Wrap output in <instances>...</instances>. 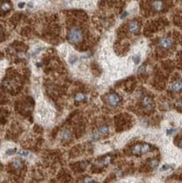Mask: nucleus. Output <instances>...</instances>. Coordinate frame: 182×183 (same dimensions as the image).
Instances as JSON below:
<instances>
[{
    "mask_svg": "<svg viewBox=\"0 0 182 183\" xmlns=\"http://www.w3.org/2000/svg\"><path fill=\"white\" fill-rule=\"evenodd\" d=\"M68 39L71 43L77 44L80 42L83 39V32L79 28L74 27V28L71 29L70 31L68 32Z\"/></svg>",
    "mask_w": 182,
    "mask_h": 183,
    "instance_id": "1",
    "label": "nucleus"
},
{
    "mask_svg": "<svg viewBox=\"0 0 182 183\" xmlns=\"http://www.w3.org/2000/svg\"><path fill=\"white\" fill-rule=\"evenodd\" d=\"M120 100H121V98L119 97L118 95L110 94L109 96H107V103L109 104L110 106H115L118 105V103L120 102Z\"/></svg>",
    "mask_w": 182,
    "mask_h": 183,
    "instance_id": "2",
    "label": "nucleus"
},
{
    "mask_svg": "<svg viewBox=\"0 0 182 183\" xmlns=\"http://www.w3.org/2000/svg\"><path fill=\"white\" fill-rule=\"evenodd\" d=\"M160 46L162 47L163 48H165V49H168V48H169L170 47L172 46L173 44V41L171 40V38L169 37H164V38H162L160 40Z\"/></svg>",
    "mask_w": 182,
    "mask_h": 183,
    "instance_id": "3",
    "label": "nucleus"
},
{
    "mask_svg": "<svg viewBox=\"0 0 182 183\" xmlns=\"http://www.w3.org/2000/svg\"><path fill=\"white\" fill-rule=\"evenodd\" d=\"M128 28L132 33H137L139 31V25L137 21H131L128 25Z\"/></svg>",
    "mask_w": 182,
    "mask_h": 183,
    "instance_id": "4",
    "label": "nucleus"
},
{
    "mask_svg": "<svg viewBox=\"0 0 182 183\" xmlns=\"http://www.w3.org/2000/svg\"><path fill=\"white\" fill-rule=\"evenodd\" d=\"M152 6H153V9L155 11H161L163 10L164 4L161 1H154L152 3Z\"/></svg>",
    "mask_w": 182,
    "mask_h": 183,
    "instance_id": "5",
    "label": "nucleus"
},
{
    "mask_svg": "<svg viewBox=\"0 0 182 183\" xmlns=\"http://www.w3.org/2000/svg\"><path fill=\"white\" fill-rule=\"evenodd\" d=\"M171 89L174 92H179L182 89V82L181 81H176L171 85Z\"/></svg>",
    "mask_w": 182,
    "mask_h": 183,
    "instance_id": "6",
    "label": "nucleus"
},
{
    "mask_svg": "<svg viewBox=\"0 0 182 183\" xmlns=\"http://www.w3.org/2000/svg\"><path fill=\"white\" fill-rule=\"evenodd\" d=\"M71 137H72V133H71V132L69 130H68V129L64 130L63 132V133H62V139L63 140L68 141V140L70 139Z\"/></svg>",
    "mask_w": 182,
    "mask_h": 183,
    "instance_id": "7",
    "label": "nucleus"
},
{
    "mask_svg": "<svg viewBox=\"0 0 182 183\" xmlns=\"http://www.w3.org/2000/svg\"><path fill=\"white\" fill-rule=\"evenodd\" d=\"M152 99L148 96H145L143 99H142V105H143L144 107H148L149 108L152 106Z\"/></svg>",
    "mask_w": 182,
    "mask_h": 183,
    "instance_id": "8",
    "label": "nucleus"
},
{
    "mask_svg": "<svg viewBox=\"0 0 182 183\" xmlns=\"http://www.w3.org/2000/svg\"><path fill=\"white\" fill-rule=\"evenodd\" d=\"M98 133L100 135H106V134L109 133V127L106 126H103L100 127L98 130Z\"/></svg>",
    "mask_w": 182,
    "mask_h": 183,
    "instance_id": "9",
    "label": "nucleus"
},
{
    "mask_svg": "<svg viewBox=\"0 0 182 183\" xmlns=\"http://www.w3.org/2000/svg\"><path fill=\"white\" fill-rule=\"evenodd\" d=\"M12 165H13L14 168L16 169V170H19V169H20V168L22 167L23 164H22V161L20 160V159H15V160L13 161Z\"/></svg>",
    "mask_w": 182,
    "mask_h": 183,
    "instance_id": "10",
    "label": "nucleus"
},
{
    "mask_svg": "<svg viewBox=\"0 0 182 183\" xmlns=\"http://www.w3.org/2000/svg\"><path fill=\"white\" fill-rule=\"evenodd\" d=\"M11 9V4L8 2H4L1 4V10L3 11H9Z\"/></svg>",
    "mask_w": 182,
    "mask_h": 183,
    "instance_id": "11",
    "label": "nucleus"
},
{
    "mask_svg": "<svg viewBox=\"0 0 182 183\" xmlns=\"http://www.w3.org/2000/svg\"><path fill=\"white\" fill-rule=\"evenodd\" d=\"M151 149V146L148 144V143H145V144L142 145L141 148V154H145V153L148 152Z\"/></svg>",
    "mask_w": 182,
    "mask_h": 183,
    "instance_id": "12",
    "label": "nucleus"
},
{
    "mask_svg": "<svg viewBox=\"0 0 182 183\" xmlns=\"http://www.w3.org/2000/svg\"><path fill=\"white\" fill-rule=\"evenodd\" d=\"M141 148H142V145H140V144L135 145L134 147L132 148V153L134 154H141Z\"/></svg>",
    "mask_w": 182,
    "mask_h": 183,
    "instance_id": "13",
    "label": "nucleus"
},
{
    "mask_svg": "<svg viewBox=\"0 0 182 183\" xmlns=\"http://www.w3.org/2000/svg\"><path fill=\"white\" fill-rule=\"evenodd\" d=\"M158 165V159H152V160L149 162V166L151 168H155Z\"/></svg>",
    "mask_w": 182,
    "mask_h": 183,
    "instance_id": "14",
    "label": "nucleus"
},
{
    "mask_svg": "<svg viewBox=\"0 0 182 183\" xmlns=\"http://www.w3.org/2000/svg\"><path fill=\"white\" fill-rule=\"evenodd\" d=\"M75 99H76V101H82L84 99V96L83 94H78L77 96H76Z\"/></svg>",
    "mask_w": 182,
    "mask_h": 183,
    "instance_id": "15",
    "label": "nucleus"
},
{
    "mask_svg": "<svg viewBox=\"0 0 182 183\" xmlns=\"http://www.w3.org/2000/svg\"><path fill=\"white\" fill-rule=\"evenodd\" d=\"M133 62H135L136 64H138L139 63V62H140V58H139V57H137V56H136V57H133Z\"/></svg>",
    "mask_w": 182,
    "mask_h": 183,
    "instance_id": "16",
    "label": "nucleus"
},
{
    "mask_svg": "<svg viewBox=\"0 0 182 183\" xmlns=\"http://www.w3.org/2000/svg\"><path fill=\"white\" fill-rule=\"evenodd\" d=\"M169 168V165H163L162 168H161V170H166Z\"/></svg>",
    "mask_w": 182,
    "mask_h": 183,
    "instance_id": "17",
    "label": "nucleus"
},
{
    "mask_svg": "<svg viewBox=\"0 0 182 183\" xmlns=\"http://www.w3.org/2000/svg\"><path fill=\"white\" fill-rule=\"evenodd\" d=\"M126 15H127V12H124V13L122 14V15H121V19H123V18H124V17H126Z\"/></svg>",
    "mask_w": 182,
    "mask_h": 183,
    "instance_id": "18",
    "label": "nucleus"
},
{
    "mask_svg": "<svg viewBox=\"0 0 182 183\" xmlns=\"http://www.w3.org/2000/svg\"><path fill=\"white\" fill-rule=\"evenodd\" d=\"M179 147H180V148H182V139L180 140V141H179Z\"/></svg>",
    "mask_w": 182,
    "mask_h": 183,
    "instance_id": "19",
    "label": "nucleus"
},
{
    "mask_svg": "<svg viewBox=\"0 0 182 183\" xmlns=\"http://www.w3.org/2000/svg\"><path fill=\"white\" fill-rule=\"evenodd\" d=\"M19 6L20 7V8H22V7H23V6H24V4H23V3H20V5H19Z\"/></svg>",
    "mask_w": 182,
    "mask_h": 183,
    "instance_id": "20",
    "label": "nucleus"
},
{
    "mask_svg": "<svg viewBox=\"0 0 182 183\" xmlns=\"http://www.w3.org/2000/svg\"><path fill=\"white\" fill-rule=\"evenodd\" d=\"M90 183H94V182H93V181H92V182H90Z\"/></svg>",
    "mask_w": 182,
    "mask_h": 183,
    "instance_id": "21",
    "label": "nucleus"
},
{
    "mask_svg": "<svg viewBox=\"0 0 182 183\" xmlns=\"http://www.w3.org/2000/svg\"><path fill=\"white\" fill-rule=\"evenodd\" d=\"M0 166H1V164H0Z\"/></svg>",
    "mask_w": 182,
    "mask_h": 183,
    "instance_id": "22",
    "label": "nucleus"
}]
</instances>
